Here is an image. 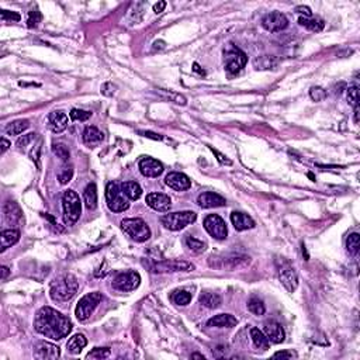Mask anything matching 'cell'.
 <instances>
[{
	"label": "cell",
	"instance_id": "obj_1",
	"mask_svg": "<svg viewBox=\"0 0 360 360\" xmlns=\"http://www.w3.org/2000/svg\"><path fill=\"white\" fill-rule=\"evenodd\" d=\"M35 330L51 339L60 340L68 336L72 330V322L68 317L51 307H42L34 320Z\"/></svg>",
	"mask_w": 360,
	"mask_h": 360
},
{
	"label": "cell",
	"instance_id": "obj_2",
	"mask_svg": "<svg viewBox=\"0 0 360 360\" xmlns=\"http://www.w3.org/2000/svg\"><path fill=\"white\" fill-rule=\"evenodd\" d=\"M78 280L75 276L72 274H66V276H62L60 279L54 280V283L51 284V299L55 301H68L70 300L76 291H78Z\"/></svg>",
	"mask_w": 360,
	"mask_h": 360
},
{
	"label": "cell",
	"instance_id": "obj_3",
	"mask_svg": "<svg viewBox=\"0 0 360 360\" xmlns=\"http://www.w3.org/2000/svg\"><path fill=\"white\" fill-rule=\"evenodd\" d=\"M62 209H63V218L65 222L70 225L79 220L82 214V201L79 196L73 190H66L62 197Z\"/></svg>",
	"mask_w": 360,
	"mask_h": 360
},
{
	"label": "cell",
	"instance_id": "obj_4",
	"mask_svg": "<svg viewBox=\"0 0 360 360\" xmlns=\"http://www.w3.org/2000/svg\"><path fill=\"white\" fill-rule=\"evenodd\" d=\"M121 228L135 242H145L150 238V230L141 218H125L121 221Z\"/></svg>",
	"mask_w": 360,
	"mask_h": 360
},
{
	"label": "cell",
	"instance_id": "obj_5",
	"mask_svg": "<svg viewBox=\"0 0 360 360\" xmlns=\"http://www.w3.org/2000/svg\"><path fill=\"white\" fill-rule=\"evenodd\" d=\"M106 201L113 212H122L128 210L130 203L127 196L121 190V186L116 181H110L106 187Z\"/></svg>",
	"mask_w": 360,
	"mask_h": 360
},
{
	"label": "cell",
	"instance_id": "obj_6",
	"mask_svg": "<svg viewBox=\"0 0 360 360\" xmlns=\"http://www.w3.org/2000/svg\"><path fill=\"white\" fill-rule=\"evenodd\" d=\"M197 220V214L193 211H178V212H169L163 215L160 221L165 225V228L170 231H180L186 228L187 225L193 224Z\"/></svg>",
	"mask_w": 360,
	"mask_h": 360
},
{
	"label": "cell",
	"instance_id": "obj_7",
	"mask_svg": "<svg viewBox=\"0 0 360 360\" xmlns=\"http://www.w3.org/2000/svg\"><path fill=\"white\" fill-rule=\"evenodd\" d=\"M276 265H277V274H279V280L281 281V284L289 293H294L299 287V276H297L296 269L291 266L290 262H287L283 258L277 259Z\"/></svg>",
	"mask_w": 360,
	"mask_h": 360
},
{
	"label": "cell",
	"instance_id": "obj_8",
	"mask_svg": "<svg viewBox=\"0 0 360 360\" xmlns=\"http://www.w3.org/2000/svg\"><path fill=\"white\" fill-rule=\"evenodd\" d=\"M101 294L97 291H93L89 293L86 296H83L76 305V310H75V315L79 321H86L89 320L90 315L94 312V310L97 308V305L100 304L101 301Z\"/></svg>",
	"mask_w": 360,
	"mask_h": 360
},
{
	"label": "cell",
	"instance_id": "obj_9",
	"mask_svg": "<svg viewBox=\"0 0 360 360\" xmlns=\"http://www.w3.org/2000/svg\"><path fill=\"white\" fill-rule=\"evenodd\" d=\"M204 228L206 231L210 234L212 238H215V240H222L227 238V235H228V230H227V224H225V221L221 218L220 215H217V214H211V215H207L206 218H204Z\"/></svg>",
	"mask_w": 360,
	"mask_h": 360
},
{
	"label": "cell",
	"instance_id": "obj_10",
	"mask_svg": "<svg viewBox=\"0 0 360 360\" xmlns=\"http://www.w3.org/2000/svg\"><path fill=\"white\" fill-rule=\"evenodd\" d=\"M141 283V276L138 271H125V273H120L114 280H113V287L116 290L124 291H134Z\"/></svg>",
	"mask_w": 360,
	"mask_h": 360
},
{
	"label": "cell",
	"instance_id": "obj_11",
	"mask_svg": "<svg viewBox=\"0 0 360 360\" xmlns=\"http://www.w3.org/2000/svg\"><path fill=\"white\" fill-rule=\"evenodd\" d=\"M224 55H225V69L230 73H238L248 62L245 52H242L240 48H235V47L227 51Z\"/></svg>",
	"mask_w": 360,
	"mask_h": 360
},
{
	"label": "cell",
	"instance_id": "obj_12",
	"mask_svg": "<svg viewBox=\"0 0 360 360\" xmlns=\"http://www.w3.org/2000/svg\"><path fill=\"white\" fill-rule=\"evenodd\" d=\"M194 265L186 260H163L158 262L152 266V271L155 273H173V271H191Z\"/></svg>",
	"mask_w": 360,
	"mask_h": 360
},
{
	"label": "cell",
	"instance_id": "obj_13",
	"mask_svg": "<svg viewBox=\"0 0 360 360\" xmlns=\"http://www.w3.org/2000/svg\"><path fill=\"white\" fill-rule=\"evenodd\" d=\"M262 26L265 30L270 31V32H279V31L287 29L289 20L284 14H281L279 11H273V13H269L263 17Z\"/></svg>",
	"mask_w": 360,
	"mask_h": 360
},
{
	"label": "cell",
	"instance_id": "obj_14",
	"mask_svg": "<svg viewBox=\"0 0 360 360\" xmlns=\"http://www.w3.org/2000/svg\"><path fill=\"white\" fill-rule=\"evenodd\" d=\"M60 348L51 342H37L34 346V358L40 360H55L60 358Z\"/></svg>",
	"mask_w": 360,
	"mask_h": 360
},
{
	"label": "cell",
	"instance_id": "obj_15",
	"mask_svg": "<svg viewBox=\"0 0 360 360\" xmlns=\"http://www.w3.org/2000/svg\"><path fill=\"white\" fill-rule=\"evenodd\" d=\"M165 183L173 190L178 191L189 190L191 187V180L189 179V176H186L184 173H180V172H170L165 179Z\"/></svg>",
	"mask_w": 360,
	"mask_h": 360
},
{
	"label": "cell",
	"instance_id": "obj_16",
	"mask_svg": "<svg viewBox=\"0 0 360 360\" xmlns=\"http://www.w3.org/2000/svg\"><path fill=\"white\" fill-rule=\"evenodd\" d=\"M147 204L155 211L168 212L172 207V200L163 193H150L147 196Z\"/></svg>",
	"mask_w": 360,
	"mask_h": 360
},
{
	"label": "cell",
	"instance_id": "obj_17",
	"mask_svg": "<svg viewBox=\"0 0 360 360\" xmlns=\"http://www.w3.org/2000/svg\"><path fill=\"white\" fill-rule=\"evenodd\" d=\"M197 204L201 209H215V207H224L227 204V201L222 196L214 193V191H206V193H201L199 196Z\"/></svg>",
	"mask_w": 360,
	"mask_h": 360
},
{
	"label": "cell",
	"instance_id": "obj_18",
	"mask_svg": "<svg viewBox=\"0 0 360 360\" xmlns=\"http://www.w3.org/2000/svg\"><path fill=\"white\" fill-rule=\"evenodd\" d=\"M141 173L147 178H158L163 172V165L153 158H144L140 160Z\"/></svg>",
	"mask_w": 360,
	"mask_h": 360
},
{
	"label": "cell",
	"instance_id": "obj_19",
	"mask_svg": "<svg viewBox=\"0 0 360 360\" xmlns=\"http://www.w3.org/2000/svg\"><path fill=\"white\" fill-rule=\"evenodd\" d=\"M3 214H4V220L7 221L10 225H16L19 227L23 221V211H21L20 206L14 201H7L3 207Z\"/></svg>",
	"mask_w": 360,
	"mask_h": 360
},
{
	"label": "cell",
	"instance_id": "obj_20",
	"mask_svg": "<svg viewBox=\"0 0 360 360\" xmlns=\"http://www.w3.org/2000/svg\"><path fill=\"white\" fill-rule=\"evenodd\" d=\"M68 122H69L68 116L63 111H52L48 116V127L55 134H60L62 131L66 130Z\"/></svg>",
	"mask_w": 360,
	"mask_h": 360
},
{
	"label": "cell",
	"instance_id": "obj_21",
	"mask_svg": "<svg viewBox=\"0 0 360 360\" xmlns=\"http://www.w3.org/2000/svg\"><path fill=\"white\" fill-rule=\"evenodd\" d=\"M265 335L268 336V339L271 343H281L284 340V330L281 328L280 324L274 322V321H270L265 324V328H263Z\"/></svg>",
	"mask_w": 360,
	"mask_h": 360
},
{
	"label": "cell",
	"instance_id": "obj_22",
	"mask_svg": "<svg viewBox=\"0 0 360 360\" xmlns=\"http://www.w3.org/2000/svg\"><path fill=\"white\" fill-rule=\"evenodd\" d=\"M231 221H232V225L235 227L237 231L252 230L255 227V221L252 220V217H249L248 214H243V212H237V211L232 212Z\"/></svg>",
	"mask_w": 360,
	"mask_h": 360
},
{
	"label": "cell",
	"instance_id": "obj_23",
	"mask_svg": "<svg viewBox=\"0 0 360 360\" xmlns=\"http://www.w3.org/2000/svg\"><path fill=\"white\" fill-rule=\"evenodd\" d=\"M220 266L217 268H227V269H238V268H243L246 265H249L250 258L249 256H245V255H231V256H227L224 259H221Z\"/></svg>",
	"mask_w": 360,
	"mask_h": 360
},
{
	"label": "cell",
	"instance_id": "obj_24",
	"mask_svg": "<svg viewBox=\"0 0 360 360\" xmlns=\"http://www.w3.org/2000/svg\"><path fill=\"white\" fill-rule=\"evenodd\" d=\"M20 240V231L14 230H4L0 235V250L4 252L6 249H9L10 246L16 245Z\"/></svg>",
	"mask_w": 360,
	"mask_h": 360
},
{
	"label": "cell",
	"instance_id": "obj_25",
	"mask_svg": "<svg viewBox=\"0 0 360 360\" xmlns=\"http://www.w3.org/2000/svg\"><path fill=\"white\" fill-rule=\"evenodd\" d=\"M237 324H238V320L231 314L215 315L207 322L209 327H217V328H232V327H237Z\"/></svg>",
	"mask_w": 360,
	"mask_h": 360
},
{
	"label": "cell",
	"instance_id": "obj_26",
	"mask_svg": "<svg viewBox=\"0 0 360 360\" xmlns=\"http://www.w3.org/2000/svg\"><path fill=\"white\" fill-rule=\"evenodd\" d=\"M104 140V134L96 127H86L83 131V142L89 147H96Z\"/></svg>",
	"mask_w": 360,
	"mask_h": 360
},
{
	"label": "cell",
	"instance_id": "obj_27",
	"mask_svg": "<svg viewBox=\"0 0 360 360\" xmlns=\"http://www.w3.org/2000/svg\"><path fill=\"white\" fill-rule=\"evenodd\" d=\"M83 201L88 210H96L97 207V187L94 183H89L83 191Z\"/></svg>",
	"mask_w": 360,
	"mask_h": 360
},
{
	"label": "cell",
	"instance_id": "obj_28",
	"mask_svg": "<svg viewBox=\"0 0 360 360\" xmlns=\"http://www.w3.org/2000/svg\"><path fill=\"white\" fill-rule=\"evenodd\" d=\"M121 190L127 196L128 200H138L142 196V189L137 181H124L121 183Z\"/></svg>",
	"mask_w": 360,
	"mask_h": 360
},
{
	"label": "cell",
	"instance_id": "obj_29",
	"mask_svg": "<svg viewBox=\"0 0 360 360\" xmlns=\"http://www.w3.org/2000/svg\"><path fill=\"white\" fill-rule=\"evenodd\" d=\"M86 345H88V339L85 338V335L76 333V335H73V336L68 340L66 348H68V352H69V353H72V355H78V353H80V350L83 349Z\"/></svg>",
	"mask_w": 360,
	"mask_h": 360
},
{
	"label": "cell",
	"instance_id": "obj_30",
	"mask_svg": "<svg viewBox=\"0 0 360 360\" xmlns=\"http://www.w3.org/2000/svg\"><path fill=\"white\" fill-rule=\"evenodd\" d=\"M250 338H252V342L253 345L258 348V349L262 350H268L270 348V342L268 339V336L265 335V332H262L258 328H252L250 330Z\"/></svg>",
	"mask_w": 360,
	"mask_h": 360
},
{
	"label": "cell",
	"instance_id": "obj_31",
	"mask_svg": "<svg viewBox=\"0 0 360 360\" xmlns=\"http://www.w3.org/2000/svg\"><path fill=\"white\" fill-rule=\"evenodd\" d=\"M199 301L204 307L212 310V308H218L220 307L222 299H221L220 294H217V293H201Z\"/></svg>",
	"mask_w": 360,
	"mask_h": 360
},
{
	"label": "cell",
	"instance_id": "obj_32",
	"mask_svg": "<svg viewBox=\"0 0 360 360\" xmlns=\"http://www.w3.org/2000/svg\"><path fill=\"white\" fill-rule=\"evenodd\" d=\"M253 66L256 69H273L277 66V60L274 57H270V55H262V57H258L255 58L253 60Z\"/></svg>",
	"mask_w": 360,
	"mask_h": 360
},
{
	"label": "cell",
	"instance_id": "obj_33",
	"mask_svg": "<svg viewBox=\"0 0 360 360\" xmlns=\"http://www.w3.org/2000/svg\"><path fill=\"white\" fill-rule=\"evenodd\" d=\"M299 24L302 26V27H305L307 30L310 31H314V32H320V31L324 30V27H325V23L324 20H321V19H305V17H300L299 19Z\"/></svg>",
	"mask_w": 360,
	"mask_h": 360
},
{
	"label": "cell",
	"instance_id": "obj_34",
	"mask_svg": "<svg viewBox=\"0 0 360 360\" xmlns=\"http://www.w3.org/2000/svg\"><path fill=\"white\" fill-rule=\"evenodd\" d=\"M30 127V121L29 120H16L10 122L7 127H6V132L9 135H20L24 131Z\"/></svg>",
	"mask_w": 360,
	"mask_h": 360
},
{
	"label": "cell",
	"instance_id": "obj_35",
	"mask_svg": "<svg viewBox=\"0 0 360 360\" xmlns=\"http://www.w3.org/2000/svg\"><path fill=\"white\" fill-rule=\"evenodd\" d=\"M346 249L349 252L352 256H356L360 250V235L358 232L355 234H350L346 240Z\"/></svg>",
	"mask_w": 360,
	"mask_h": 360
},
{
	"label": "cell",
	"instance_id": "obj_36",
	"mask_svg": "<svg viewBox=\"0 0 360 360\" xmlns=\"http://www.w3.org/2000/svg\"><path fill=\"white\" fill-rule=\"evenodd\" d=\"M52 152H54V155H57V158H60V160H63V162H68L70 158V152H69V148L65 145V144H62V142H55V144H52Z\"/></svg>",
	"mask_w": 360,
	"mask_h": 360
},
{
	"label": "cell",
	"instance_id": "obj_37",
	"mask_svg": "<svg viewBox=\"0 0 360 360\" xmlns=\"http://www.w3.org/2000/svg\"><path fill=\"white\" fill-rule=\"evenodd\" d=\"M172 301L178 305H187L191 301V294L186 290H176L172 294Z\"/></svg>",
	"mask_w": 360,
	"mask_h": 360
},
{
	"label": "cell",
	"instance_id": "obj_38",
	"mask_svg": "<svg viewBox=\"0 0 360 360\" xmlns=\"http://www.w3.org/2000/svg\"><path fill=\"white\" fill-rule=\"evenodd\" d=\"M248 310L252 312V314H255V315H263L265 314V304H263V301L258 299V297H252L249 301H248Z\"/></svg>",
	"mask_w": 360,
	"mask_h": 360
},
{
	"label": "cell",
	"instance_id": "obj_39",
	"mask_svg": "<svg viewBox=\"0 0 360 360\" xmlns=\"http://www.w3.org/2000/svg\"><path fill=\"white\" fill-rule=\"evenodd\" d=\"M186 245H187V248H189L191 252H194V253H201V252H204L206 248H207V245H206L203 240H197V238H194V237H187V238H186Z\"/></svg>",
	"mask_w": 360,
	"mask_h": 360
},
{
	"label": "cell",
	"instance_id": "obj_40",
	"mask_svg": "<svg viewBox=\"0 0 360 360\" xmlns=\"http://www.w3.org/2000/svg\"><path fill=\"white\" fill-rule=\"evenodd\" d=\"M73 178V168L72 166H68V165H65L62 169L60 170V173H58V180H60V184H68L70 180Z\"/></svg>",
	"mask_w": 360,
	"mask_h": 360
},
{
	"label": "cell",
	"instance_id": "obj_41",
	"mask_svg": "<svg viewBox=\"0 0 360 360\" xmlns=\"http://www.w3.org/2000/svg\"><path fill=\"white\" fill-rule=\"evenodd\" d=\"M42 20V14L38 9H34V10L29 11V17H27V26L30 29H35Z\"/></svg>",
	"mask_w": 360,
	"mask_h": 360
},
{
	"label": "cell",
	"instance_id": "obj_42",
	"mask_svg": "<svg viewBox=\"0 0 360 360\" xmlns=\"http://www.w3.org/2000/svg\"><path fill=\"white\" fill-rule=\"evenodd\" d=\"M348 103L353 107L359 106V88L356 85L349 86V89H348Z\"/></svg>",
	"mask_w": 360,
	"mask_h": 360
},
{
	"label": "cell",
	"instance_id": "obj_43",
	"mask_svg": "<svg viewBox=\"0 0 360 360\" xmlns=\"http://www.w3.org/2000/svg\"><path fill=\"white\" fill-rule=\"evenodd\" d=\"M110 356L109 348H96L88 355V359H107Z\"/></svg>",
	"mask_w": 360,
	"mask_h": 360
},
{
	"label": "cell",
	"instance_id": "obj_44",
	"mask_svg": "<svg viewBox=\"0 0 360 360\" xmlns=\"http://www.w3.org/2000/svg\"><path fill=\"white\" fill-rule=\"evenodd\" d=\"M69 117L70 120L73 121H86L91 117V113L90 111L80 110V109H73V110L70 111Z\"/></svg>",
	"mask_w": 360,
	"mask_h": 360
},
{
	"label": "cell",
	"instance_id": "obj_45",
	"mask_svg": "<svg viewBox=\"0 0 360 360\" xmlns=\"http://www.w3.org/2000/svg\"><path fill=\"white\" fill-rule=\"evenodd\" d=\"M310 96H311V99H312L314 101H322L324 99H327L328 93H327V90L325 89L315 86V88H311Z\"/></svg>",
	"mask_w": 360,
	"mask_h": 360
},
{
	"label": "cell",
	"instance_id": "obj_46",
	"mask_svg": "<svg viewBox=\"0 0 360 360\" xmlns=\"http://www.w3.org/2000/svg\"><path fill=\"white\" fill-rule=\"evenodd\" d=\"M159 91L165 96V97H168L172 101H175V103H178V104H186V99L183 97V96H180L178 93H173V91H168V90H162L159 89Z\"/></svg>",
	"mask_w": 360,
	"mask_h": 360
},
{
	"label": "cell",
	"instance_id": "obj_47",
	"mask_svg": "<svg viewBox=\"0 0 360 360\" xmlns=\"http://www.w3.org/2000/svg\"><path fill=\"white\" fill-rule=\"evenodd\" d=\"M35 137H37V134H34V132H31V134H27V135H23L20 137L17 142H16V145H17V148H26V147H29V144H30L31 141L35 140Z\"/></svg>",
	"mask_w": 360,
	"mask_h": 360
},
{
	"label": "cell",
	"instance_id": "obj_48",
	"mask_svg": "<svg viewBox=\"0 0 360 360\" xmlns=\"http://www.w3.org/2000/svg\"><path fill=\"white\" fill-rule=\"evenodd\" d=\"M20 14L14 11L1 10V20L3 21H20Z\"/></svg>",
	"mask_w": 360,
	"mask_h": 360
},
{
	"label": "cell",
	"instance_id": "obj_49",
	"mask_svg": "<svg viewBox=\"0 0 360 360\" xmlns=\"http://www.w3.org/2000/svg\"><path fill=\"white\" fill-rule=\"evenodd\" d=\"M101 93H103L104 96H113V94L116 93V86H114L113 83H110V82H107V83L103 85Z\"/></svg>",
	"mask_w": 360,
	"mask_h": 360
},
{
	"label": "cell",
	"instance_id": "obj_50",
	"mask_svg": "<svg viewBox=\"0 0 360 360\" xmlns=\"http://www.w3.org/2000/svg\"><path fill=\"white\" fill-rule=\"evenodd\" d=\"M210 150L214 152V155L217 156V159L220 160V163H222V165H228V166H230V165H232V160L228 159V158H227L225 155H222V153H220L218 150H214V148H211V147H210Z\"/></svg>",
	"mask_w": 360,
	"mask_h": 360
},
{
	"label": "cell",
	"instance_id": "obj_51",
	"mask_svg": "<svg viewBox=\"0 0 360 360\" xmlns=\"http://www.w3.org/2000/svg\"><path fill=\"white\" fill-rule=\"evenodd\" d=\"M296 13H299V14H304V17L305 19H310L312 17V11L308 6H297L296 7Z\"/></svg>",
	"mask_w": 360,
	"mask_h": 360
},
{
	"label": "cell",
	"instance_id": "obj_52",
	"mask_svg": "<svg viewBox=\"0 0 360 360\" xmlns=\"http://www.w3.org/2000/svg\"><path fill=\"white\" fill-rule=\"evenodd\" d=\"M40 150H41V142L38 144V145H35V147H34V150H32V152H31V159L37 160V165H38V168H40V162H38Z\"/></svg>",
	"mask_w": 360,
	"mask_h": 360
},
{
	"label": "cell",
	"instance_id": "obj_53",
	"mask_svg": "<svg viewBox=\"0 0 360 360\" xmlns=\"http://www.w3.org/2000/svg\"><path fill=\"white\" fill-rule=\"evenodd\" d=\"M140 134L142 135V137L152 138V140H156V141L162 140V137H160V135H158V134H153V132H150V131H140Z\"/></svg>",
	"mask_w": 360,
	"mask_h": 360
},
{
	"label": "cell",
	"instance_id": "obj_54",
	"mask_svg": "<svg viewBox=\"0 0 360 360\" xmlns=\"http://www.w3.org/2000/svg\"><path fill=\"white\" fill-rule=\"evenodd\" d=\"M294 355L290 353V352H276L274 355H273V358H281V359H291Z\"/></svg>",
	"mask_w": 360,
	"mask_h": 360
},
{
	"label": "cell",
	"instance_id": "obj_55",
	"mask_svg": "<svg viewBox=\"0 0 360 360\" xmlns=\"http://www.w3.org/2000/svg\"><path fill=\"white\" fill-rule=\"evenodd\" d=\"M165 7H166V1H158L155 6H153V11L156 13V14H159L162 11L165 10Z\"/></svg>",
	"mask_w": 360,
	"mask_h": 360
},
{
	"label": "cell",
	"instance_id": "obj_56",
	"mask_svg": "<svg viewBox=\"0 0 360 360\" xmlns=\"http://www.w3.org/2000/svg\"><path fill=\"white\" fill-rule=\"evenodd\" d=\"M10 147H11L10 142H9V141H7L6 138H4V137H3V138H1V150H0V152H1V153H4L6 150L10 148Z\"/></svg>",
	"mask_w": 360,
	"mask_h": 360
},
{
	"label": "cell",
	"instance_id": "obj_57",
	"mask_svg": "<svg viewBox=\"0 0 360 360\" xmlns=\"http://www.w3.org/2000/svg\"><path fill=\"white\" fill-rule=\"evenodd\" d=\"M9 273H10V270H9L7 266H1V280H6Z\"/></svg>",
	"mask_w": 360,
	"mask_h": 360
},
{
	"label": "cell",
	"instance_id": "obj_58",
	"mask_svg": "<svg viewBox=\"0 0 360 360\" xmlns=\"http://www.w3.org/2000/svg\"><path fill=\"white\" fill-rule=\"evenodd\" d=\"M355 122H359V106L355 107Z\"/></svg>",
	"mask_w": 360,
	"mask_h": 360
},
{
	"label": "cell",
	"instance_id": "obj_59",
	"mask_svg": "<svg viewBox=\"0 0 360 360\" xmlns=\"http://www.w3.org/2000/svg\"><path fill=\"white\" fill-rule=\"evenodd\" d=\"M191 359H203V360H204V356H203V355H199V353H193V355H191Z\"/></svg>",
	"mask_w": 360,
	"mask_h": 360
},
{
	"label": "cell",
	"instance_id": "obj_60",
	"mask_svg": "<svg viewBox=\"0 0 360 360\" xmlns=\"http://www.w3.org/2000/svg\"><path fill=\"white\" fill-rule=\"evenodd\" d=\"M193 69L196 70V72H199V73H200V75H204V70H201V69H200V66H199V65H197V63H194V68H193Z\"/></svg>",
	"mask_w": 360,
	"mask_h": 360
}]
</instances>
